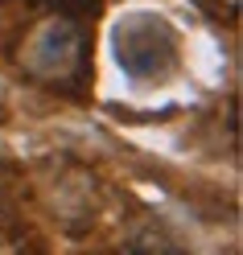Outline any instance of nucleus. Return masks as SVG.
Returning <instances> with one entry per match:
<instances>
[{"label": "nucleus", "instance_id": "obj_1", "mask_svg": "<svg viewBox=\"0 0 243 255\" xmlns=\"http://www.w3.org/2000/svg\"><path fill=\"white\" fill-rule=\"evenodd\" d=\"M116 62L128 78L136 83H161L177 70V58H182V37L177 29L157 17V12H128L116 21Z\"/></svg>", "mask_w": 243, "mask_h": 255}]
</instances>
